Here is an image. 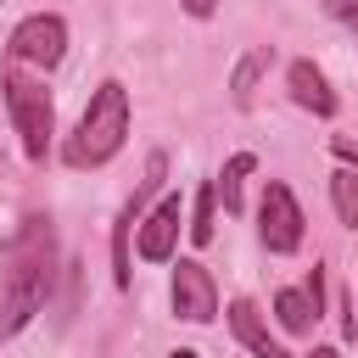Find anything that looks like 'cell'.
Listing matches in <instances>:
<instances>
[{"instance_id":"9c48e42d","label":"cell","mask_w":358,"mask_h":358,"mask_svg":"<svg viewBox=\"0 0 358 358\" xmlns=\"http://www.w3.org/2000/svg\"><path fill=\"white\" fill-rule=\"evenodd\" d=\"M285 84H291V101H296V106H308V112H319V117L336 112V90L324 84V73H319L313 62H291V67H285Z\"/></svg>"},{"instance_id":"ac0fdd59","label":"cell","mask_w":358,"mask_h":358,"mask_svg":"<svg viewBox=\"0 0 358 358\" xmlns=\"http://www.w3.org/2000/svg\"><path fill=\"white\" fill-rule=\"evenodd\" d=\"M336 157H347V162H358V145H352V140H341V134H336Z\"/></svg>"},{"instance_id":"8fae6325","label":"cell","mask_w":358,"mask_h":358,"mask_svg":"<svg viewBox=\"0 0 358 358\" xmlns=\"http://www.w3.org/2000/svg\"><path fill=\"white\" fill-rule=\"evenodd\" d=\"M274 313H280V324H285L291 336H308L313 319H319V308L308 302V291H280V296H274Z\"/></svg>"},{"instance_id":"ba28073f","label":"cell","mask_w":358,"mask_h":358,"mask_svg":"<svg viewBox=\"0 0 358 358\" xmlns=\"http://www.w3.org/2000/svg\"><path fill=\"white\" fill-rule=\"evenodd\" d=\"M229 330H235V341H241L246 352H257V358H291V352L274 341V330L263 324V313H257L246 296H235V302H229Z\"/></svg>"},{"instance_id":"d6986e66","label":"cell","mask_w":358,"mask_h":358,"mask_svg":"<svg viewBox=\"0 0 358 358\" xmlns=\"http://www.w3.org/2000/svg\"><path fill=\"white\" fill-rule=\"evenodd\" d=\"M308 358H341V352H336V347H313Z\"/></svg>"},{"instance_id":"7c38bea8","label":"cell","mask_w":358,"mask_h":358,"mask_svg":"<svg viewBox=\"0 0 358 358\" xmlns=\"http://www.w3.org/2000/svg\"><path fill=\"white\" fill-rule=\"evenodd\" d=\"M330 201H336V218L347 229H358V168H336L330 173Z\"/></svg>"},{"instance_id":"52a82bcc","label":"cell","mask_w":358,"mask_h":358,"mask_svg":"<svg viewBox=\"0 0 358 358\" xmlns=\"http://www.w3.org/2000/svg\"><path fill=\"white\" fill-rule=\"evenodd\" d=\"M179 224H185V201H179V196H162V201L140 218V257H145V263H168L173 246H179Z\"/></svg>"},{"instance_id":"ffe728a7","label":"cell","mask_w":358,"mask_h":358,"mask_svg":"<svg viewBox=\"0 0 358 358\" xmlns=\"http://www.w3.org/2000/svg\"><path fill=\"white\" fill-rule=\"evenodd\" d=\"M168 358H201V352H190V347H179V352H168Z\"/></svg>"},{"instance_id":"2e32d148","label":"cell","mask_w":358,"mask_h":358,"mask_svg":"<svg viewBox=\"0 0 358 358\" xmlns=\"http://www.w3.org/2000/svg\"><path fill=\"white\" fill-rule=\"evenodd\" d=\"M302 291H308V302H313V308L324 313V274H319V268L308 274V285H302Z\"/></svg>"},{"instance_id":"e0dca14e","label":"cell","mask_w":358,"mask_h":358,"mask_svg":"<svg viewBox=\"0 0 358 358\" xmlns=\"http://www.w3.org/2000/svg\"><path fill=\"white\" fill-rule=\"evenodd\" d=\"M179 6H185L190 17H213V11H218V0H179Z\"/></svg>"},{"instance_id":"9a60e30c","label":"cell","mask_w":358,"mask_h":358,"mask_svg":"<svg viewBox=\"0 0 358 358\" xmlns=\"http://www.w3.org/2000/svg\"><path fill=\"white\" fill-rule=\"evenodd\" d=\"M324 11H330L336 22H347V28L358 34V0H324Z\"/></svg>"},{"instance_id":"6da1fadb","label":"cell","mask_w":358,"mask_h":358,"mask_svg":"<svg viewBox=\"0 0 358 358\" xmlns=\"http://www.w3.org/2000/svg\"><path fill=\"white\" fill-rule=\"evenodd\" d=\"M0 263H6V280H0V341H6L50 302V280H56V229H50V218H22V229L6 241Z\"/></svg>"},{"instance_id":"30bf717a","label":"cell","mask_w":358,"mask_h":358,"mask_svg":"<svg viewBox=\"0 0 358 358\" xmlns=\"http://www.w3.org/2000/svg\"><path fill=\"white\" fill-rule=\"evenodd\" d=\"M252 168H257V157H252V151H235V157L224 162V173L213 179L224 213H241V207H246V173H252Z\"/></svg>"},{"instance_id":"5b68a950","label":"cell","mask_w":358,"mask_h":358,"mask_svg":"<svg viewBox=\"0 0 358 358\" xmlns=\"http://www.w3.org/2000/svg\"><path fill=\"white\" fill-rule=\"evenodd\" d=\"M257 241L268 252H296L302 246V207L280 179H263V201H257Z\"/></svg>"},{"instance_id":"5bb4252c","label":"cell","mask_w":358,"mask_h":358,"mask_svg":"<svg viewBox=\"0 0 358 358\" xmlns=\"http://www.w3.org/2000/svg\"><path fill=\"white\" fill-rule=\"evenodd\" d=\"M263 67H268V50H252V56L235 67V78H229V95H235L241 106L252 101V84H257V73H263Z\"/></svg>"},{"instance_id":"7a4b0ae2","label":"cell","mask_w":358,"mask_h":358,"mask_svg":"<svg viewBox=\"0 0 358 358\" xmlns=\"http://www.w3.org/2000/svg\"><path fill=\"white\" fill-rule=\"evenodd\" d=\"M123 140H129V90L117 78H106L90 95L78 129L62 140V162L67 168H101V162H112L123 151Z\"/></svg>"},{"instance_id":"8992f818","label":"cell","mask_w":358,"mask_h":358,"mask_svg":"<svg viewBox=\"0 0 358 358\" xmlns=\"http://www.w3.org/2000/svg\"><path fill=\"white\" fill-rule=\"evenodd\" d=\"M168 302H173V313H179L185 324H207V319L218 313V285H213V274H207L196 257H179V263H173Z\"/></svg>"},{"instance_id":"4fadbf2b","label":"cell","mask_w":358,"mask_h":358,"mask_svg":"<svg viewBox=\"0 0 358 358\" xmlns=\"http://www.w3.org/2000/svg\"><path fill=\"white\" fill-rule=\"evenodd\" d=\"M213 224H218V190L201 185V190H196V213H190V241L207 246V241H213Z\"/></svg>"},{"instance_id":"277c9868","label":"cell","mask_w":358,"mask_h":358,"mask_svg":"<svg viewBox=\"0 0 358 358\" xmlns=\"http://www.w3.org/2000/svg\"><path fill=\"white\" fill-rule=\"evenodd\" d=\"M67 56V22L56 11H34L11 28V62L17 67H56Z\"/></svg>"},{"instance_id":"3957f363","label":"cell","mask_w":358,"mask_h":358,"mask_svg":"<svg viewBox=\"0 0 358 358\" xmlns=\"http://www.w3.org/2000/svg\"><path fill=\"white\" fill-rule=\"evenodd\" d=\"M0 90H6V112H11V123H17L22 157H28V162H45V151H50V140H56V106H50V90H45L39 78H28L22 67H11V73L0 78Z\"/></svg>"}]
</instances>
